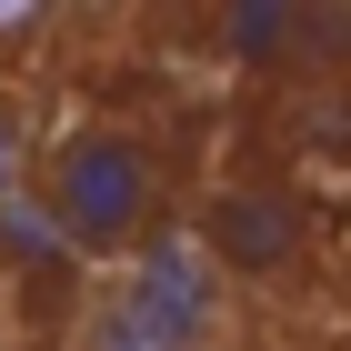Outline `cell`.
<instances>
[{
	"label": "cell",
	"mask_w": 351,
	"mask_h": 351,
	"mask_svg": "<svg viewBox=\"0 0 351 351\" xmlns=\"http://www.w3.org/2000/svg\"><path fill=\"white\" fill-rule=\"evenodd\" d=\"M30 201L51 221V241L121 261L161 231V141L141 121H71V131L30 161Z\"/></svg>",
	"instance_id": "7a4b0ae2"
},
{
	"label": "cell",
	"mask_w": 351,
	"mask_h": 351,
	"mask_svg": "<svg viewBox=\"0 0 351 351\" xmlns=\"http://www.w3.org/2000/svg\"><path fill=\"white\" fill-rule=\"evenodd\" d=\"M30 161H40V131H30V110L0 90V211L30 201Z\"/></svg>",
	"instance_id": "277c9868"
},
{
	"label": "cell",
	"mask_w": 351,
	"mask_h": 351,
	"mask_svg": "<svg viewBox=\"0 0 351 351\" xmlns=\"http://www.w3.org/2000/svg\"><path fill=\"white\" fill-rule=\"evenodd\" d=\"M40 30H51V10H21V0H0V51H10V40H40Z\"/></svg>",
	"instance_id": "5b68a950"
},
{
	"label": "cell",
	"mask_w": 351,
	"mask_h": 351,
	"mask_svg": "<svg viewBox=\"0 0 351 351\" xmlns=\"http://www.w3.org/2000/svg\"><path fill=\"white\" fill-rule=\"evenodd\" d=\"M301 241H311L301 201H291V191H261V181L231 191V201H221V221L201 231V251L231 271V291H241V271H281V261H301Z\"/></svg>",
	"instance_id": "3957f363"
},
{
	"label": "cell",
	"mask_w": 351,
	"mask_h": 351,
	"mask_svg": "<svg viewBox=\"0 0 351 351\" xmlns=\"http://www.w3.org/2000/svg\"><path fill=\"white\" fill-rule=\"evenodd\" d=\"M231 322H241L231 271L201 251L191 221H161L141 251L90 261L60 351H231Z\"/></svg>",
	"instance_id": "6da1fadb"
}]
</instances>
